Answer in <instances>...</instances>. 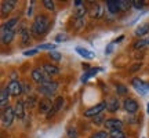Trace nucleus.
I'll return each mask as SVG.
<instances>
[{"label": "nucleus", "instance_id": "37", "mask_svg": "<svg viewBox=\"0 0 149 138\" xmlns=\"http://www.w3.org/2000/svg\"><path fill=\"white\" fill-rule=\"evenodd\" d=\"M37 48H35V50H28V51H25L24 53V55H26V57H29V55H35V54H37Z\"/></svg>", "mask_w": 149, "mask_h": 138}, {"label": "nucleus", "instance_id": "24", "mask_svg": "<svg viewBox=\"0 0 149 138\" xmlns=\"http://www.w3.org/2000/svg\"><path fill=\"white\" fill-rule=\"evenodd\" d=\"M90 14H91V17H94V18H101V17H102V8H101V6H98V4L93 6V8H91V11H90Z\"/></svg>", "mask_w": 149, "mask_h": 138}, {"label": "nucleus", "instance_id": "21", "mask_svg": "<svg viewBox=\"0 0 149 138\" xmlns=\"http://www.w3.org/2000/svg\"><path fill=\"white\" fill-rule=\"evenodd\" d=\"M10 90H8V87H4L3 90H1V93H0V105L4 108L6 105H7V102H8V97H10Z\"/></svg>", "mask_w": 149, "mask_h": 138}, {"label": "nucleus", "instance_id": "40", "mask_svg": "<svg viewBox=\"0 0 149 138\" xmlns=\"http://www.w3.org/2000/svg\"><path fill=\"white\" fill-rule=\"evenodd\" d=\"M83 24H84V20H83V18H77V22H76V29H80V28L83 26Z\"/></svg>", "mask_w": 149, "mask_h": 138}, {"label": "nucleus", "instance_id": "18", "mask_svg": "<svg viewBox=\"0 0 149 138\" xmlns=\"http://www.w3.org/2000/svg\"><path fill=\"white\" fill-rule=\"evenodd\" d=\"M14 36H15V31H3L1 29V42L4 43V44L11 43Z\"/></svg>", "mask_w": 149, "mask_h": 138}, {"label": "nucleus", "instance_id": "20", "mask_svg": "<svg viewBox=\"0 0 149 138\" xmlns=\"http://www.w3.org/2000/svg\"><path fill=\"white\" fill-rule=\"evenodd\" d=\"M17 25H18V18H11V20H8L7 22L3 24L1 29L3 31H15Z\"/></svg>", "mask_w": 149, "mask_h": 138}, {"label": "nucleus", "instance_id": "45", "mask_svg": "<svg viewBox=\"0 0 149 138\" xmlns=\"http://www.w3.org/2000/svg\"><path fill=\"white\" fill-rule=\"evenodd\" d=\"M124 138H126V137H124Z\"/></svg>", "mask_w": 149, "mask_h": 138}, {"label": "nucleus", "instance_id": "31", "mask_svg": "<svg viewBox=\"0 0 149 138\" xmlns=\"http://www.w3.org/2000/svg\"><path fill=\"white\" fill-rule=\"evenodd\" d=\"M43 6H44V8H47L48 11L54 10V1L53 0H43Z\"/></svg>", "mask_w": 149, "mask_h": 138}, {"label": "nucleus", "instance_id": "16", "mask_svg": "<svg viewBox=\"0 0 149 138\" xmlns=\"http://www.w3.org/2000/svg\"><path fill=\"white\" fill-rule=\"evenodd\" d=\"M18 33L21 35V39H22V44H29L31 42V37H29V31H28V28L25 24H22L21 28H19V31Z\"/></svg>", "mask_w": 149, "mask_h": 138}, {"label": "nucleus", "instance_id": "17", "mask_svg": "<svg viewBox=\"0 0 149 138\" xmlns=\"http://www.w3.org/2000/svg\"><path fill=\"white\" fill-rule=\"evenodd\" d=\"M100 70H102V68H91V69H88L87 72H86L81 77H80V80H81V83H86V82H88V79H91L93 76H95Z\"/></svg>", "mask_w": 149, "mask_h": 138}, {"label": "nucleus", "instance_id": "19", "mask_svg": "<svg viewBox=\"0 0 149 138\" xmlns=\"http://www.w3.org/2000/svg\"><path fill=\"white\" fill-rule=\"evenodd\" d=\"M107 8L111 14H117V11H120V8H119V0H108Z\"/></svg>", "mask_w": 149, "mask_h": 138}, {"label": "nucleus", "instance_id": "35", "mask_svg": "<svg viewBox=\"0 0 149 138\" xmlns=\"http://www.w3.org/2000/svg\"><path fill=\"white\" fill-rule=\"evenodd\" d=\"M54 50L55 48V44H50V43H47V44H40L39 47H37V50Z\"/></svg>", "mask_w": 149, "mask_h": 138}, {"label": "nucleus", "instance_id": "14", "mask_svg": "<svg viewBox=\"0 0 149 138\" xmlns=\"http://www.w3.org/2000/svg\"><path fill=\"white\" fill-rule=\"evenodd\" d=\"M43 72L47 75V76H57L59 75V68L54 66V65H50V64H44L43 65Z\"/></svg>", "mask_w": 149, "mask_h": 138}, {"label": "nucleus", "instance_id": "32", "mask_svg": "<svg viewBox=\"0 0 149 138\" xmlns=\"http://www.w3.org/2000/svg\"><path fill=\"white\" fill-rule=\"evenodd\" d=\"M50 58L53 59V61H55V62H58V61H61L62 55L59 53H57V51H50Z\"/></svg>", "mask_w": 149, "mask_h": 138}, {"label": "nucleus", "instance_id": "1", "mask_svg": "<svg viewBox=\"0 0 149 138\" xmlns=\"http://www.w3.org/2000/svg\"><path fill=\"white\" fill-rule=\"evenodd\" d=\"M50 28V20H48L46 15L43 14H39L36 15L35 21L32 24V33L36 35V36H43L44 33L48 31Z\"/></svg>", "mask_w": 149, "mask_h": 138}, {"label": "nucleus", "instance_id": "3", "mask_svg": "<svg viewBox=\"0 0 149 138\" xmlns=\"http://www.w3.org/2000/svg\"><path fill=\"white\" fill-rule=\"evenodd\" d=\"M105 109H107V101H102V102H100V104H97V105L88 108L87 111H84L83 115H84L86 117H95L97 115L102 113Z\"/></svg>", "mask_w": 149, "mask_h": 138}, {"label": "nucleus", "instance_id": "28", "mask_svg": "<svg viewBox=\"0 0 149 138\" xmlns=\"http://www.w3.org/2000/svg\"><path fill=\"white\" fill-rule=\"evenodd\" d=\"M116 93L119 95H126L127 94V87L123 84H116Z\"/></svg>", "mask_w": 149, "mask_h": 138}, {"label": "nucleus", "instance_id": "15", "mask_svg": "<svg viewBox=\"0 0 149 138\" xmlns=\"http://www.w3.org/2000/svg\"><path fill=\"white\" fill-rule=\"evenodd\" d=\"M14 112H15V116L18 119H22L25 116V101H17L15 108H14Z\"/></svg>", "mask_w": 149, "mask_h": 138}, {"label": "nucleus", "instance_id": "43", "mask_svg": "<svg viewBox=\"0 0 149 138\" xmlns=\"http://www.w3.org/2000/svg\"><path fill=\"white\" fill-rule=\"evenodd\" d=\"M113 44H115V43H111V44L108 46V48L105 50V53H107V54H111L112 53V50H113Z\"/></svg>", "mask_w": 149, "mask_h": 138}, {"label": "nucleus", "instance_id": "42", "mask_svg": "<svg viewBox=\"0 0 149 138\" xmlns=\"http://www.w3.org/2000/svg\"><path fill=\"white\" fill-rule=\"evenodd\" d=\"M139 68H141V64H135V65H133V66H131V69H130V70H131V72H137Z\"/></svg>", "mask_w": 149, "mask_h": 138}, {"label": "nucleus", "instance_id": "4", "mask_svg": "<svg viewBox=\"0 0 149 138\" xmlns=\"http://www.w3.org/2000/svg\"><path fill=\"white\" fill-rule=\"evenodd\" d=\"M14 116H15L14 109L10 108V106H7L4 111H3V113H1V124H3L4 127H10L11 124H13Z\"/></svg>", "mask_w": 149, "mask_h": 138}, {"label": "nucleus", "instance_id": "8", "mask_svg": "<svg viewBox=\"0 0 149 138\" xmlns=\"http://www.w3.org/2000/svg\"><path fill=\"white\" fill-rule=\"evenodd\" d=\"M64 104H65L64 97H57V98H55V101H54V104H53V109L48 112V115H46V116H47V119L53 117L57 112L61 111V109H62V106H64Z\"/></svg>", "mask_w": 149, "mask_h": 138}, {"label": "nucleus", "instance_id": "6", "mask_svg": "<svg viewBox=\"0 0 149 138\" xmlns=\"http://www.w3.org/2000/svg\"><path fill=\"white\" fill-rule=\"evenodd\" d=\"M131 84H133V87L135 89V91H137L138 94H141V95H145L149 91V83H145V82H142V80L138 79V77L133 79Z\"/></svg>", "mask_w": 149, "mask_h": 138}, {"label": "nucleus", "instance_id": "41", "mask_svg": "<svg viewBox=\"0 0 149 138\" xmlns=\"http://www.w3.org/2000/svg\"><path fill=\"white\" fill-rule=\"evenodd\" d=\"M22 90L29 94V93H31V86L28 84V83H22Z\"/></svg>", "mask_w": 149, "mask_h": 138}, {"label": "nucleus", "instance_id": "22", "mask_svg": "<svg viewBox=\"0 0 149 138\" xmlns=\"http://www.w3.org/2000/svg\"><path fill=\"white\" fill-rule=\"evenodd\" d=\"M148 32H149V25L148 24H142V25H139V26L135 29V35H137L138 37L145 36Z\"/></svg>", "mask_w": 149, "mask_h": 138}, {"label": "nucleus", "instance_id": "12", "mask_svg": "<svg viewBox=\"0 0 149 138\" xmlns=\"http://www.w3.org/2000/svg\"><path fill=\"white\" fill-rule=\"evenodd\" d=\"M15 0H7V1H1V15L10 14L13 8L15 7Z\"/></svg>", "mask_w": 149, "mask_h": 138}, {"label": "nucleus", "instance_id": "25", "mask_svg": "<svg viewBox=\"0 0 149 138\" xmlns=\"http://www.w3.org/2000/svg\"><path fill=\"white\" fill-rule=\"evenodd\" d=\"M131 1H128V0H119V8L120 11H127L130 10V7H131Z\"/></svg>", "mask_w": 149, "mask_h": 138}, {"label": "nucleus", "instance_id": "11", "mask_svg": "<svg viewBox=\"0 0 149 138\" xmlns=\"http://www.w3.org/2000/svg\"><path fill=\"white\" fill-rule=\"evenodd\" d=\"M53 104L54 102L50 100V98H43L42 101L39 102V112L40 113H47L53 109Z\"/></svg>", "mask_w": 149, "mask_h": 138}, {"label": "nucleus", "instance_id": "44", "mask_svg": "<svg viewBox=\"0 0 149 138\" xmlns=\"http://www.w3.org/2000/svg\"><path fill=\"white\" fill-rule=\"evenodd\" d=\"M148 113H149V104H148Z\"/></svg>", "mask_w": 149, "mask_h": 138}, {"label": "nucleus", "instance_id": "10", "mask_svg": "<svg viewBox=\"0 0 149 138\" xmlns=\"http://www.w3.org/2000/svg\"><path fill=\"white\" fill-rule=\"evenodd\" d=\"M123 106H124V109L128 113H135V112L138 111V102L135 101V100H133V98H126L123 101Z\"/></svg>", "mask_w": 149, "mask_h": 138}, {"label": "nucleus", "instance_id": "13", "mask_svg": "<svg viewBox=\"0 0 149 138\" xmlns=\"http://www.w3.org/2000/svg\"><path fill=\"white\" fill-rule=\"evenodd\" d=\"M120 108V101L117 100L116 97H111L107 102V111L109 112H116Z\"/></svg>", "mask_w": 149, "mask_h": 138}, {"label": "nucleus", "instance_id": "38", "mask_svg": "<svg viewBox=\"0 0 149 138\" xmlns=\"http://www.w3.org/2000/svg\"><path fill=\"white\" fill-rule=\"evenodd\" d=\"M66 39H68V37L65 36V35H62V33L57 35V37H55V40H57V42H65Z\"/></svg>", "mask_w": 149, "mask_h": 138}, {"label": "nucleus", "instance_id": "36", "mask_svg": "<svg viewBox=\"0 0 149 138\" xmlns=\"http://www.w3.org/2000/svg\"><path fill=\"white\" fill-rule=\"evenodd\" d=\"M86 14V8L84 7H79L77 8V11H76V17L77 18H83V15Z\"/></svg>", "mask_w": 149, "mask_h": 138}, {"label": "nucleus", "instance_id": "39", "mask_svg": "<svg viewBox=\"0 0 149 138\" xmlns=\"http://www.w3.org/2000/svg\"><path fill=\"white\" fill-rule=\"evenodd\" d=\"M35 104H36V98H35L33 95H31L29 98H28V105H29V106H33Z\"/></svg>", "mask_w": 149, "mask_h": 138}, {"label": "nucleus", "instance_id": "27", "mask_svg": "<svg viewBox=\"0 0 149 138\" xmlns=\"http://www.w3.org/2000/svg\"><path fill=\"white\" fill-rule=\"evenodd\" d=\"M93 123L95 124V126H101L105 123V119H104V113H100V115H97L95 117H93Z\"/></svg>", "mask_w": 149, "mask_h": 138}, {"label": "nucleus", "instance_id": "30", "mask_svg": "<svg viewBox=\"0 0 149 138\" xmlns=\"http://www.w3.org/2000/svg\"><path fill=\"white\" fill-rule=\"evenodd\" d=\"M90 138H109V134L107 133V130H105V131H97V133H94Z\"/></svg>", "mask_w": 149, "mask_h": 138}, {"label": "nucleus", "instance_id": "2", "mask_svg": "<svg viewBox=\"0 0 149 138\" xmlns=\"http://www.w3.org/2000/svg\"><path fill=\"white\" fill-rule=\"evenodd\" d=\"M58 89V83L57 82H53V80H50V82H46V83H43L37 87V91L44 95V98H51V97L55 94V91Z\"/></svg>", "mask_w": 149, "mask_h": 138}, {"label": "nucleus", "instance_id": "23", "mask_svg": "<svg viewBox=\"0 0 149 138\" xmlns=\"http://www.w3.org/2000/svg\"><path fill=\"white\" fill-rule=\"evenodd\" d=\"M76 53L80 54L83 58H87V59H91L94 58V53H91L88 50H86V48H81V47H76Z\"/></svg>", "mask_w": 149, "mask_h": 138}, {"label": "nucleus", "instance_id": "29", "mask_svg": "<svg viewBox=\"0 0 149 138\" xmlns=\"http://www.w3.org/2000/svg\"><path fill=\"white\" fill-rule=\"evenodd\" d=\"M131 4H133L134 8L141 10V8H142V7L145 6V1H144V0H131Z\"/></svg>", "mask_w": 149, "mask_h": 138}, {"label": "nucleus", "instance_id": "26", "mask_svg": "<svg viewBox=\"0 0 149 138\" xmlns=\"http://www.w3.org/2000/svg\"><path fill=\"white\" fill-rule=\"evenodd\" d=\"M146 46H149V39L148 40H145V39H141V40H138V42L134 43V48H144L146 47Z\"/></svg>", "mask_w": 149, "mask_h": 138}, {"label": "nucleus", "instance_id": "33", "mask_svg": "<svg viewBox=\"0 0 149 138\" xmlns=\"http://www.w3.org/2000/svg\"><path fill=\"white\" fill-rule=\"evenodd\" d=\"M109 138H124V134H123L122 130H117V131H112L109 134Z\"/></svg>", "mask_w": 149, "mask_h": 138}, {"label": "nucleus", "instance_id": "34", "mask_svg": "<svg viewBox=\"0 0 149 138\" xmlns=\"http://www.w3.org/2000/svg\"><path fill=\"white\" fill-rule=\"evenodd\" d=\"M66 134H68V138H77V131L73 127H68Z\"/></svg>", "mask_w": 149, "mask_h": 138}, {"label": "nucleus", "instance_id": "5", "mask_svg": "<svg viewBox=\"0 0 149 138\" xmlns=\"http://www.w3.org/2000/svg\"><path fill=\"white\" fill-rule=\"evenodd\" d=\"M32 80L40 86V84H43V83H46V82H50L51 77L44 73L43 69H33L32 70Z\"/></svg>", "mask_w": 149, "mask_h": 138}, {"label": "nucleus", "instance_id": "7", "mask_svg": "<svg viewBox=\"0 0 149 138\" xmlns=\"http://www.w3.org/2000/svg\"><path fill=\"white\" fill-rule=\"evenodd\" d=\"M104 126L107 128L108 131H117V130H120L123 126L122 120H119V119H115V117H112V119H107L105 123H104Z\"/></svg>", "mask_w": 149, "mask_h": 138}, {"label": "nucleus", "instance_id": "9", "mask_svg": "<svg viewBox=\"0 0 149 138\" xmlns=\"http://www.w3.org/2000/svg\"><path fill=\"white\" fill-rule=\"evenodd\" d=\"M7 87H8L10 94L13 97H18L22 93V91H24V90H22V83H19L18 80H11Z\"/></svg>", "mask_w": 149, "mask_h": 138}]
</instances>
